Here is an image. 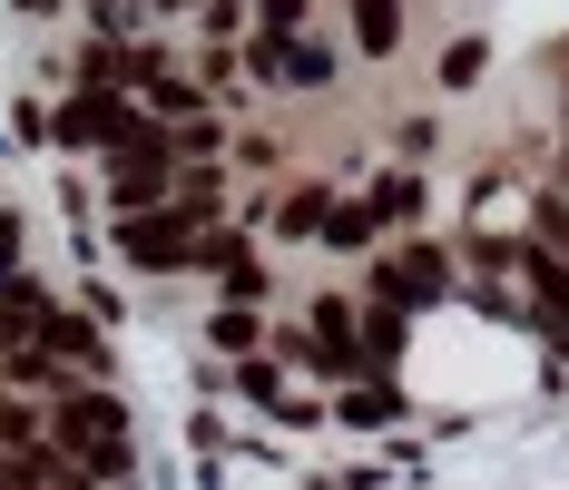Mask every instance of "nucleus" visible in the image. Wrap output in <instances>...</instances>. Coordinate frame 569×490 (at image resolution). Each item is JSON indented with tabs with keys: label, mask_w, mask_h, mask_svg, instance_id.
<instances>
[{
	"label": "nucleus",
	"mask_w": 569,
	"mask_h": 490,
	"mask_svg": "<svg viewBox=\"0 0 569 490\" xmlns=\"http://www.w3.org/2000/svg\"><path fill=\"white\" fill-rule=\"evenodd\" d=\"M50 441L89 471V481H128V412L109 392H59L50 402Z\"/></svg>",
	"instance_id": "f257e3e1"
},
{
	"label": "nucleus",
	"mask_w": 569,
	"mask_h": 490,
	"mask_svg": "<svg viewBox=\"0 0 569 490\" xmlns=\"http://www.w3.org/2000/svg\"><path fill=\"white\" fill-rule=\"evenodd\" d=\"M158 197H177V138H168V128L109 148V207H118V217H138V207H158Z\"/></svg>",
	"instance_id": "f03ea898"
},
{
	"label": "nucleus",
	"mask_w": 569,
	"mask_h": 490,
	"mask_svg": "<svg viewBox=\"0 0 569 490\" xmlns=\"http://www.w3.org/2000/svg\"><path fill=\"white\" fill-rule=\"evenodd\" d=\"M246 69H256L266 89H325V79H335V59L315 50L305 30H276V20L256 30V50H246Z\"/></svg>",
	"instance_id": "7ed1b4c3"
},
{
	"label": "nucleus",
	"mask_w": 569,
	"mask_h": 490,
	"mask_svg": "<svg viewBox=\"0 0 569 490\" xmlns=\"http://www.w3.org/2000/svg\"><path fill=\"white\" fill-rule=\"evenodd\" d=\"M158 118H138L128 99H109V89H89V99H69L59 109V138L69 148H128V138H148Z\"/></svg>",
	"instance_id": "20e7f679"
},
{
	"label": "nucleus",
	"mask_w": 569,
	"mask_h": 490,
	"mask_svg": "<svg viewBox=\"0 0 569 490\" xmlns=\"http://www.w3.org/2000/svg\"><path fill=\"white\" fill-rule=\"evenodd\" d=\"M452 284V256L442 246H402V256H383V294H402V304H432Z\"/></svg>",
	"instance_id": "39448f33"
},
{
	"label": "nucleus",
	"mask_w": 569,
	"mask_h": 490,
	"mask_svg": "<svg viewBox=\"0 0 569 490\" xmlns=\"http://www.w3.org/2000/svg\"><path fill=\"white\" fill-rule=\"evenodd\" d=\"M520 274H530V294H540V314H550V333L569 343V266L550 256V246H520Z\"/></svg>",
	"instance_id": "423d86ee"
},
{
	"label": "nucleus",
	"mask_w": 569,
	"mask_h": 490,
	"mask_svg": "<svg viewBox=\"0 0 569 490\" xmlns=\"http://www.w3.org/2000/svg\"><path fill=\"white\" fill-rule=\"evenodd\" d=\"M40 324H50V284H30V274L0 284V343H30Z\"/></svg>",
	"instance_id": "0eeeda50"
},
{
	"label": "nucleus",
	"mask_w": 569,
	"mask_h": 490,
	"mask_svg": "<svg viewBox=\"0 0 569 490\" xmlns=\"http://www.w3.org/2000/svg\"><path fill=\"white\" fill-rule=\"evenodd\" d=\"M353 10V40H363V59H383L402 40V0H343Z\"/></svg>",
	"instance_id": "6e6552de"
},
{
	"label": "nucleus",
	"mask_w": 569,
	"mask_h": 490,
	"mask_svg": "<svg viewBox=\"0 0 569 490\" xmlns=\"http://www.w3.org/2000/svg\"><path fill=\"white\" fill-rule=\"evenodd\" d=\"M343 343H353V314L325 294V304H315V353H325V373H353V353H343Z\"/></svg>",
	"instance_id": "1a4fd4ad"
},
{
	"label": "nucleus",
	"mask_w": 569,
	"mask_h": 490,
	"mask_svg": "<svg viewBox=\"0 0 569 490\" xmlns=\"http://www.w3.org/2000/svg\"><path fill=\"white\" fill-rule=\"evenodd\" d=\"M148 99H158V118H197V89L177 69H158V59H148Z\"/></svg>",
	"instance_id": "9d476101"
},
{
	"label": "nucleus",
	"mask_w": 569,
	"mask_h": 490,
	"mask_svg": "<svg viewBox=\"0 0 569 490\" xmlns=\"http://www.w3.org/2000/svg\"><path fill=\"white\" fill-rule=\"evenodd\" d=\"M266 226H276V236H305V226H325V197L305 187V197H284V217H266Z\"/></svg>",
	"instance_id": "9b49d317"
},
{
	"label": "nucleus",
	"mask_w": 569,
	"mask_h": 490,
	"mask_svg": "<svg viewBox=\"0 0 569 490\" xmlns=\"http://www.w3.org/2000/svg\"><path fill=\"white\" fill-rule=\"evenodd\" d=\"M256 10H266L276 30H295V20H305V0H256Z\"/></svg>",
	"instance_id": "f8f14e48"
}]
</instances>
